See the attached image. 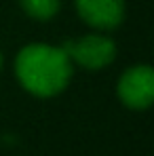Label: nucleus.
Here are the masks:
<instances>
[{"instance_id":"f257e3e1","label":"nucleus","mask_w":154,"mask_h":156,"mask_svg":"<svg viewBox=\"0 0 154 156\" xmlns=\"http://www.w3.org/2000/svg\"><path fill=\"white\" fill-rule=\"evenodd\" d=\"M74 66L61 47L27 44L15 57V76L34 97H55L72 80Z\"/></svg>"},{"instance_id":"f03ea898","label":"nucleus","mask_w":154,"mask_h":156,"mask_svg":"<svg viewBox=\"0 0 154 156\" xmlns=\"http://www.w3.org/2000/svg\"><path fill=\"white\" fill-rule=\"evenodd\" d=\"M61 49L70 57L72 66H80V68L91 70V72L108 68L116 57V42L110 36L99 34V32L66 40L61 44Z\"/></svg>"},{"instance_id":"7ed1b4c3","label":"nucleus","mask_w":154,"mask_h":156,"mask_svg":"<svg viewBox=\"0 0 154 156\" xmlns=\"http://www.w3.org/2000/svg\"><path fill=\"white\" fill-rule=\"evenodd\" d=\"M118 99L131 110H146L154 101V70L146 63L127 68L116 84Z\"/></svg>"},{"instance_id":"20e7f679","label":"nucleus","mask_w":154,"mask_h":156,"mask_svg":"<svg viewBox=\"0 0 154 156\" xmlns=\"http://www.w3.org/2000/svg\"><path fill=\"white\" fill-rule=\"evenodd\" d=\"M78 17L95 30H114L125 19V0H76Z\"/></svg>"},{"instance_id":"39448f33","label":"nucleus","mask_w":154,"mask_h":156,"mask_svg":"<svg viewBox=\"0 0 154 156\" xmlns=\"http://www.w3.org/2000/svg\"><path fill=\"white\" fill-rule=\"evenodd\" d=\"M19 4L27 17L36 21H49L59 13L61 0H19Z\"/></svg>"},{"instance_id":"423d86ee","label":"nucleus","mask_w":154,"mask_h":156,"mask_svg":"<svg viewBox=\"0 0 154 156\" xmlns=\"http://www.w3.org/2000/svg\"><path fill=\"white\" fill-rule=\"evenodd\" d=\"M0 68H2V53H0Z\"/></svg>"}]
</instances>
